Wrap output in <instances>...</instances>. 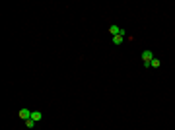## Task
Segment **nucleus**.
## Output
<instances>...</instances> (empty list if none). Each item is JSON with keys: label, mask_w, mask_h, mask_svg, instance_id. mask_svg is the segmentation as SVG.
<instances>
[{"label": "nucleus", "mask_w": 175, "mask_h": 130, "mask_svg": "<svg viewBox=\"0 0 175 130\" xmlns=\"http://www.w3.org/2000/svg\"><path fill=\"white\" fill-rule=\"evenodd\" d=\"M41 118H43V113H41V111H31V120L39 122Z\"/></svg>", "instance_id": "nucleus-4"}, {"label": "nucleus", "mask_w": 175, "mask_h": 130, "mask_svg": "<svg viewBox=\"0 0 175 130\" xmlns=\"http://www.w3.org/2000/svg\"><path fill=\"white\" fill-rule=\"evenodd\" d=\"M19 118H21V120H27V118H31V111L29 109H19Z\"/></svg>", "instance_id": "nucleus-3"}, {"label": "nucleus", "mask_w": 175, "mask_h": 130, "mask_svg": "<svg viewBox=\"0 0 175 130\" xmlns=\"http://www.w3.org/2000/svg\"><path fill=\"white\" fill-rule=\"evenodd\" d=\"M123 39H125V35H115V37H113V45H121Z\"/></svg>", "instance_id": "nucleus-5"}, {"label": "nucleus", "mask_w": 175, "mask_h": 130, "mask_svg": "<svg viewBox=\"0 0 175 130\" xmlns=\"http://www.w3.org/2000/svg\"><path fill=\"white\" fill-rule=\"evenodd\" d=\"M26 126H27V128H33V126H35V120H31V118H27V120H26Z\"/></svg>", "instance_id": "nucleus-6"}, {"label": "nucleus", "mask_w": 175, "mask_h": 130, "mask_svg": "<svg viewBox=\"0 0 175 130\" xmlns=\"http://www.w3.org/2000/svg\"><path fill=\"white\" fill-rule=\"evenodd\" d=\"M150 66H154V68H158V66H160V60H158V58H154V60H152V64H150Z\"/></svg>", "instance_id": "nucleus-7"}, {"label": "nucleus", "mask_w": 175, "mask_h": 130, "mask_svg": "<svg viewBox=\"0 0 175 130\" xmlns=\"http://www.w3.org/2000/svg\"><path fill=\"white\" fill-rule=\"evenodd\" d=\"M109 33L113 35V37H115V35H127V31H125V29H121L119 25H115V23H113V25H109Z\"/></svg>", "instance_id": "nucleus-2"}, {"label": "nucleus", "mask_w": 175, "mask_h": 130, "mask_svg": "<svg viewBox=\"0 0 175 130\" xmlns=\"http://www.w3.org/2000/svg\"><path fill=\"white\" fill-rule=\"evenodd\" d=\"M152 60H154V52L152 51H144L142 52V62H144V68H148L152 64Z\"/></svg>", "instance_id": "nucleus-1"}]
</instances>
